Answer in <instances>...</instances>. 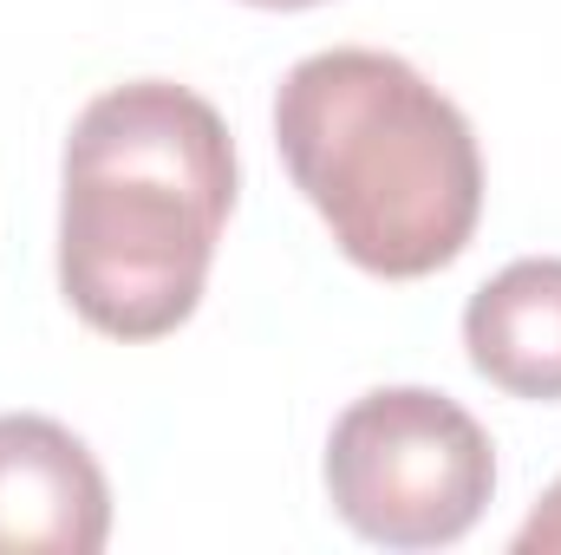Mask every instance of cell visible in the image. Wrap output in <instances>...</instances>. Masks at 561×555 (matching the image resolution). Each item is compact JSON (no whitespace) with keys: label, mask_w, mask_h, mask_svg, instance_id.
<instances>
[{"label":"cell","mask_w":561,"mask_h":555,"mask_svg":"<svg viewBox=\"0 0 561 555\" xmlns=\"http://www.w3.org/2000/svg\"><path fill=\"white\" fill-rule=\"evenodd\" d=\"M249 7H280L287 13V7H320V0H249Z\"/></svg>","instance_id":"7"},{"label":"cell","mask_w":561,"mask_h":555,"mask_svg":"<svg viewBox=\"0 0 561 555\" xmlns=\"http://www.w3.org/2000/svg\"><path fill=\"white\" fill-rule=\"evenodd\" d=\"M275 144L346 262L386 281L437 275L483 216L470 118L399 53L333 46L280 79Z\"/></svg>","instance_id":"2"},{"label":"cell","mask_w":561,"mask_h":555,"mask_svg":"<svg viewBox=\"0 0 561 555\" xmlns=\"http://www.w3.org/2000/svg\"><path fill=\"white\" fill-rule=\"evenodd\" d=\"M333 510L386 550H444L477 530L496 490L490 431L431 386L353 399L327 438Z\"/></svg>","instance_id":"3"},{"label":"cell","mask_w":561,"mask_h":555,"mask_svg":"<svg viewBox=\"0 0 561 555\" xmlns=\"http://www.w3.org/2000/svg\"><path fill=\"white\" fill-rule=\"evenodd\" d=\"M236 209V144L209 99L170 79L99 92L66 138L59 287L112 340L176 333Z\"/></svg>","instance_id":"1"},{"label":"cell","mask_w":561,"mask_h":555,"mask_svg":"<svg viewBox=\"0 0 561 555\" xmlns=\"http://www.w3.org/2000/svg\"><path fill=\"white\" fill-rule=\"evenodd\" d=\"M463 347L490 386L561 399V256H529L483 281L463 307Z\"/></svg>","instance_id":"5"},{"label":"cell","mask_w":561,"mask_h":555,"mask_svg":"<svg viewBox=\"0 0 561 555\" xmlns=\"http://www.w3.org/2000/svg\"><path fill=\"white\" fill-rule=\"evenodd\" d=\"M516 555H561V477L549 484V497L529 510V523L516 530Z\"/></svg>","instance_id":"6"},{"label":"cell","mask_w":561,"mask_h":555,"mask_svg":"<svg viewBox=\"0 0 561 555\" xmlns=\"http://www.w3.org/2000/svg\"><path fill=\"white\" fill-rule=\"evenodd\" d=\"M112 484L59 418L0 412V555H99Z\"/></svg>","instance_id":"4"}]
</instances>
